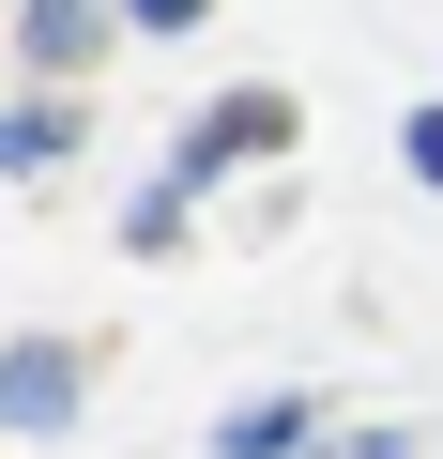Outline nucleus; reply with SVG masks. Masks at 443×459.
<instances>
[{
	"label": "nucleus",
	"mask_w": 443,
	"mask_h": 459,
	"mask_svg": "<svg viewBox=\"0 0 443 459\" xmlns=\"http://www.w3.org/2000/svg\"><path fill=\"white\" fill-rule=\"evenodd\" d=\"M397 153H413V184H443V108H413V138H397Z\"/></svg>",
	"instance_id": "39448f33"
},
{
	"label": "nucleus",
	"mask_w": 443,
	"mask_h": 459,
	"mask_svg": "<svg viewBox=\"0 0 443 459\" xmlns=\"http://www.w3.org/2000/svg\"><path fill=\"white\" fill-rule=\"evenodd\" d=\"M92 47H107V31H92V0H31V62H47V77H77Z\"/></svg>",
	"instance_id": "7ed1b4c3"
},
{
	"label": "nucleus",
	"mask_w": 443,
	"mask_h": 459,
	"mask_svg": "<svg viewBox=\"0 0 443 459\" xmlns=\"http://www.w3.org/2000/svg\"><path fill=\"white\" fill-rule=\"evenodd\" d=\"M123 16H138V31H199V0H123Z\"/></svg>",
	"instance_id": "423d86ee"
},
{
	"label": "nucleus",
	"mask_w": 443,
	"mask_h": 459,
	"mask_svg": "<svg viewBox=\"0 0 443 459\" xmlns=\"http://www.w3.org/2000/svg\"><path fill=\"white\" fill-rule=\"evenodd\" d=\"M0 169H62V108H16V123H0Z\"/></svg>",
	"instance_id": "20e7f679"
},
{
	"label": "nucleus",
	"mask_w": 443,
	"mask_h": 459,
	"mask_svg": "<svg viewBox=\"0 0 443 459\" xmlns=\"http://www.w3.org/2000/svg\"><path fill=\"white\" fill-rule=\"evenodd\" d=\"M0 413H16V429H47V413H62V352H47V337L0 352Z\"/></svg>",
	"instance_id": "f03ea898"
},
{
	"label": "nucleus",
	"mask_w": 443,
	"mask_h": 459,
	"mask_svg": "<svg viewBox=\"0 0 443 459\" xmlns=\"http://www.w3.org/2000/svg\"><path fill=\"white\" fill-rule=\"evenodd\" d=\"M291 138V92H230V108H199V138H183V184H230L245 153H276Z\"/></svg>",
	"instance_id": "f257e3e1"
}]
</instances>
